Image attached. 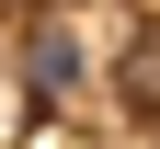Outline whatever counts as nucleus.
<instances>
[{"mask_svg": "<svg viewBox=\"0 0 160 149\" xmlns=\"http://www.w3.org/2000/svg\"><path fill=\"white\" fill-rule=\"evenodd\" d=\"M12 69H23V92H34V103H80L92 80H103V23L57 0V12H34V23H23Z\"/></svg>", "mask_w": 160, "mask_h": 149, "instance_id": "nucleus-1", "label": "nucleus"}]
</instances>
